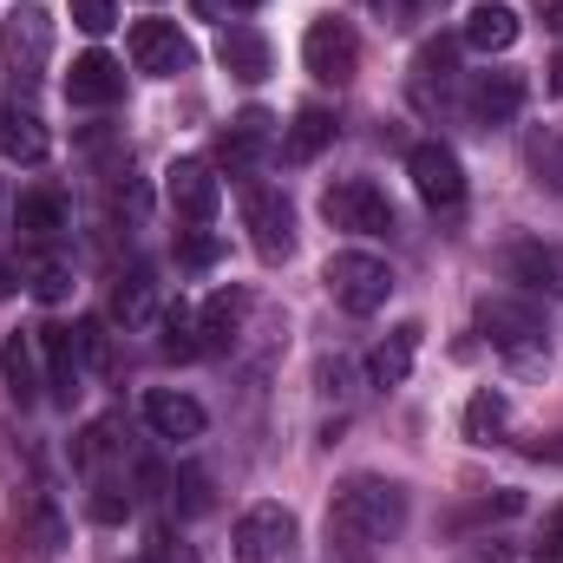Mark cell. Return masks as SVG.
Instances as JSON below:
<instances>
[{
	"instance_id": "cell-1",
	"label": "cell",
	"mask_w": 563,
	"mask_h": 563,
	"mask_svg": "<svg viewBox=\"0 0 563 563\" xmlns=\"http://www.w3.org/2000/svg\"><path fill=\"white\" fill-rule=\"evenodd\" d=\"M407 525V492L394 478H341L334 498H328V544L341 563H374Z\"/></svg>"
},
{
	"instance_id": "cell-14",
	"label": "cell",
	"mask_w": 563,
	"mask_h": 563,
	"mask_svg": "<svg viewBox=\"0 0 563 563\" xmlns=\"http://www.w3.org/2000/svg\"><path fill=\"white\" fill-rule=\"evenodd\" d=\"M518 106H525V73L492 66V73H478V79L465 86V112H472L478 125H505V119H518Z\"/></svg>"
},
{
	"instance_id": "cell-40",
	"label": "cell",
	"mask_w": 563,
	"mask_h": 563,
	"mask_svg": "<svg viewBox=\"0 0 563 563\" xmlns=\"http://www.w3.org/2000/svg\"><path fill=\"white\" fill-rule=\"evenodd\" d=\"M551 92H558V99H563V53H558V59H551Z\"/></svg>"
},
{
	"instance_id": "cell-30",
	"label": "cell",
	"mask_w": 563,
	"mask_h": 563,
	"mask_svg": "<svg viewBox=\"0 0 563 563\" xmlns=\"http://www.w3.org/2000/svg\"><path fill=\"white\" fill-rule=\"evenodd\" d=\"M525 164H531L538 184L563 190V132H531V139H525Z\"/></svg>"
},
{
	"instance_id": "cell-20",
	"label": "cell",
	"mask_w": 563,
	"mask_h": 563,
	"mask_svg": "<svg viewBox=\"0 0 563 563\" xmlns=\"http://www.w3.org/2000/svg\"><path fill=\"white\" fill-rule=\"evenodd\" d=\"M217 59H223V73L243 79V86L269 79V40H263L256 26H230V33L217 40Z\"/></svg>"
},
{
	"instance_id": "cell-21",
	"label": "cell",
	"mask_w": 563,
	"mask_h": 563,
	"mask_svg": "<svg viewBox=\"0 0 563 563\" xmlns=\"http://www.w3.org/2000/svg\"><path fill=\"white\" fill-rule=\"evenodd\" d=\"M243 314H250V295H243V288H217V295L197 308V328H203V354L230 347V341L243 334Z\"/></svg>"
},
{
	"instance_id": "cell-12",
	"label": "cell",
	"mask_w": 563,
	"mask_h": 563,
	"mask_svg": "<svg viewBox=\"0 0 563 563\" xmlns=\"http://www.w3.org/2000/svg\"><path fill=\"white\" fill-rule=\"evenodd\" d=\"M0 387L13 394V407H33V400H40V387H46V374H40V328H33V334L13 328V334L0 341Z\"/></svg>"
},
{
	"instance_id": "cell-28",
	"label": "cell",
	"mask_w": 563,
	"mask_h": 563,
	"mask_svg": "<svg viewBox=\"0 0 563 563\" xmlns=\"http://www.w3.org/2000/svg\"><path fill=\"white\" fill-rule=\"evenodd\" d=\"M112 314H119L125 328H151V314H157V282H151V269H132V276H119Z\"/></svg>"
},
{
	"instance_id": "cell-24",
	"label": "cell",
	"mask_w": 563,
	"mask_h": 563,
	"mask_svg": "<svg viewBox=\"0 0 563 563\" xmlns=\"http://www.w3.org/2000/svg\"><path fill=\"white\" fill-rule=\"evenodd\" d=\"M445 92H452V46L432 40V46H420V59H413V99L432 112V106H445Z\"/></svg>"
},
{
	"instance_id": "cell-36",
	"label": "cell",
	"mask_w": 563,
	"mask_h": 563,
	"mask_svg": "<svg viewBox=\"0 0 563 563\" xmlns=\"http://www.w3.org/2000/svg\"><path fill=\"white\" fill-rule=\"evenodd\" d=\"M374 7H380V13H387V20H394V26H407V20H413V13H420L426 0H374Z\"/></svg>"
},
{
	"instance_id": "cell-42",
	"label": "cell",
	"mask_w": 563,
	"mask_h": 563,
	"mask_svg": "<svg viewBox=\"0 0 563 563\" xmlns=\"http://www.w3.org/2000/svg\"><path fill=\"white\" fill-rule=\"evenodd\" d=\"M558 531H563V518H558Z\"/></svg>"
},
{
	"instance_id": "cell-22",
	"label": "cell",
	"mask_w": 563,
	"mask_h": 563,
	"mask_svg": "<svg viewBox=\"0 0 563 563\" xmlns=\"http://www.w3.org/2000/svg\"><path fill=\"white\" fill-rule=\"evenodd\" d=\"M465 46H472V53H511V46H518V13H511L505 0L472 7V13H465Z\"/></svg>"
},
{
	"instance_id": "cell-16",
	"label": "cell",
	"mask_w": 563,
	"mask_h": 563,
	"mask_svg": "<svg viewBox=\"0 0 563 563\" xmlns=\"http://www.w3.org/2000/svg\"><path fill=\"white\" fill-rule=\"evenodd\" d=\"M498 263H505V276L518 282V288H531V295H563V250H551V243H511Z\"/></svg>"
},
{
	"instance_id": "cell-41",
	"label": "cell",
	"mask_w": 563,
	"mask_h": 563,
	"mask_svg": "<svg viewBox=\"0 0 563 563\" xmlns=\"http://www.w3.org/2000/svg\"><path fill=\"white\" fill-rule=\"evenodd\" d=\"M230 7H263V0H230Z\"/></svg>"
},
{
	"instance_id": "cell-15",
	"label": "cell",
	"mask_w": 563,
	"mask_h": 563,
	"mask_svg": "<svg viewBox=\"0 0 563 563\" xmlns=\"http://www.w3.org/2000/svg\"><path fill=\"white\" fill-rule=\"evenodd\" d=\"M269 151H276V119H269L263 106H250V112L230 119V132H223V164H230L236 177H250Z\"/></svg>"
},
{
	"instance_id": "cell-33",
	"label": "cell",
	"mask_w": 563,
	"mask_h": 563,
	"mask_svg": "<svg viewBox=\"0 0 563 563\" xmlns=\"http://www.w3.org/2000/svg\"><path fill=\"white\" fill-rule=\"evenodd\" d=\"M217 256H223V243H217V236H203V230L177 236V263H184V269H210Z\"/></svg>"
},
{
	"instance_id": "cell-9",
	"label": "cell",
	"mask_w": 563,
	"mask_h": 563,
	"mask_svg": "<svg viewBox=\"0 0 563 563\" xmlns=\"http://www.w3.org/2000/svg\"><path fill=\"white\" fill-rule=\"evenodd\" d=\"M164 203H170L190 230H203V223L217 217V203H223V177H217L203 157H177V164L164 170Z\"/></svg>"
},
{
	"instance_id": "cell-17",
	"label": "cell",
	"mask_w": 563,
	"mask_h": 563,
	"mask_svg": "<svg viewBox=\"0 0 563 563\" xmlns=\"http://www.w3.org/2000/svg\"><path fill=\"white\" fill-rule=\"evenodd\" d=\"M144 426L157 432V439H203V407L190 400V394H170V387H157V394H144Z\"/></svg>"
},
{
	"instance_id": "cell-34",
	"label": "cell",
	"mask_w": 563,
	"mask_h": 563,
	"mask_svg": "<svg viewBox=\"0 0 563 563\" xmlns=\"http://www.w3.org/2000/svg\"><path fill=\"white\" fill-rule=\"evenodd\" d=\"M33 295L40 301H66L73 295V269L66 263H33Z\"/></svg>"
},
{
	"instance_id": "cell-35",
	"label": "cell",
	"mask_w": 563,
	"mask_h": 563,
	"mask_svg": "<svg viewBox=\"0 0 563 563\" xmlns=\"http://www.w3.org/2000/svg\"><path fill=\"white\" fill-rule=\"evenodd\" d=\"M132 511V492H112V485H99V498H92V518L99 525H119Z\"/></svg>"
},
{
	"instance_id": "cell-5",
	"label": "cell",
	"mask_w": 563,
	"mask_h": 563,
	"mask_svg": "<svg viewBox=\"0 0 563 563\" xmlns=\"http://www.w3.org/2000/svg\"><path fill=\"white\" fill-rule=\"evenodd\" d=\"M243 230H250V243H256V256L263 263H288V250H295V210H288V197H282L276 184H243Z\"/></svg>"
},
{
	"instance_id": "cell-4",
	"label": "cell",
	"mask_w": 563,
	"mask_h": 563,
	"mask_svg": "<svg viewBox=\"0 0 563 563\" xmlns=\"http://www.w3.org/2000/svg\"><path fill=\"white\" fill-rule=\"evenodd\" d=\"M321 217H328L334 230H347V236H387V230H394V203H387V190L367 184V177L328 184V190H321Z\"/></svg>"
},
{
	"instance_id": "cell-39",
	"label": "cell",
	"mask_w": 563,
	"mask_h": 563,
	"mask_svg": "<svg viewBox=\"0 0 563 563\" xmlns=\"http://www.w3.org/2000/svg\"><path fill=\"white\" fill-rule=\"evenodd\" d=\"M544 26H558L563 33V0H544Z\"/></svg>"
},
{
	"instance_id": "cell-10",
	"label": "cell",
	"mask_w": 563,
	"mask_h": 563,
	"mask_svg": "<svg viewBox=\"0 0 563 563\" xmlns=\"http://www.w3.org/2000/svg\"><path fill=\"white\" fill-rule=\"evenodd\" d=\"M125 46H132V66L151 73V79H177V73H190V40L177 33V20H139Z\"/></svg>"
},
{
	"instance_id": "cell-29",
	"label": "cell",
	"mask_w": 563,
	"mask_h": 563,
	"mask_svg": "<svg viewBox=\"0 0 563 563\" xmlns=\"http://www.w3.org/2000/svg\"><path fill=\"white\" fill-rule=\"evenodd\" d=\"M164 354H170V361H197V354H203V328H197V308H190L184 295L164 308Z\"/></svg>"
},
{
	"instance_id": "cell-2",
	"label": "cell",
	"mask_w": 563,
	"mask_h": 563,
	"mask_svg": "<svg viewBox=\"0 0 563 563\" xmlns=\"http://www.w3.org/2000/svg\"><path fill=\"white\" fill-rule=\"evenodd\" d=\"M478 334L492 341L498 361H511V367H525V374L551 361V328H544V314H538L531 301H518V295H485V301H478Z\"/></svg>"
},
{
	"instance_id": "cell-19",
	"label": "cell",
	"mask_w": 563,
	"mask_h": 563,
	"mask_svg": "<svg viewBox=\"0 0 563 563\" xmlns=\"http://www.w3.org/2000/svg\"><path fill=\"white\" fill-rule=\"evenodd\" d=\"M53 151L46 139V125L26 112V106H13V99H0V157H13V164H40Z\"/></svg>"
},
{
	"instance_id": "cell-26",
	"label": "cell",
	"mask_w": 563,
	"mask_h": 563,
	"mask_svg": "<svg viewBox=\"0 0 563 563\" xmlns=\"http://www.w3.org/2000/svg\"><path fill=\"white\" fill-rule=\"evenodd\" d=\"M505 426H511V400H505V394L478 387V394L465 400V439H472V445H498Z\"/></svg>"
},
{
	"instance_id": "cell-32",
	"label": "cell",
	"mask_w": 563,
	"mask_h": 563,
	"mask_svg": "<svg viewBox=\"0 0 563 563\" xmlns=\"http://www.w3.org/2000/svg\"><path fill=\"white\" fill-rule=\"evenodd\" d=\"M144 563H197V551H190L170 525H157V531L144 538Z\"/></svg>"
},
{
	"instance_id": "cell-11",
	"label": "cell",
	"mask_w": 563,
	"mask_h": 563,
	"mask_svg": "<svg viewBox=\"0 0 563 563\" xmlns=\"http://www.w3.org/2000/svg\"><path fill=\"white\" fill-rule=\"evenodd\" d=\"M407 177H413V190L432 210H459L465 203V170H459V157L445 144H413L407 151Z\"/></svg>"
},
{
	"instance_id": "cell-13",
	"label": "cell",
	"mask_w": 563,
	"mask_h": 563,
	"mask_svg": "<svg viewBox=\"0 0 563 563\" xmlns=\"http://www.w3.org/2000/svg\"><path fill=\"white\" fill-rule=\"evenodd\" d=\"M66 99L73 106H119L125 99V66L112 53H79L66 73Z\"/></svg>"
},
{
	"instance_id": "cell-38",
	"label": "cell",
	"mask_w": 563,
	"mask_h": 563,
	"mask_svg": "<svg viewBox=\"0 0 563 563\" xmlns=\"http://www.w3.org/2000/svg\"><path fill=\"white\" fill-rule=\"evenodd\" d=\"M13 288H20V269H13V263L0 256V295H13Z\"/></svg>"
},
{
	"instance_id": "cell-31",
	"label": "cell",
	"mask_w": 563,
	"mask_h": 563,
	"mask_svg": "<svg viewBox=\"0 0 563 563\" xmlns=\"http://www.w3.org/2000/svg\"><path fill=\"white\" fill-rule=\"evenodd\" d=\"M66 13H73L79 33H112L119 26V0H66Z\"/></svg>"
},
{
	"instance_id": "cell-27",
	"label": "cell",
	"mask_w": 563,
	"mask_h": 563,
	"mask_svg": "<svg viewBox=\"0 0 563 563\" xmlns=\"http://www.w3.org/2000/svg\"><path fill=\"white\" fill-rule=\"evenodd\" d=\"M334 125H341V119H334L328 106H301V112H295V125H288V157H301V164H308V157H321V151L334 144Z\"/></svg>"
},
{
	"instance_id": "cell-3",
	"label": "cell",
	"mask_w": 563,
	"mask_h": 563,
	"mask_svg": "<svg viewBox=\"0 0 563 563\" xmlns=\"http://www.w3.org/2000/svg\"><path fill=\"white\" fill-rule=\"evenodd\" d=\"M321 282H328V295H334L347 314H380L387 295H394V269H387L380 256H367V250H341Z\"/></svg>"
},
{
	"instance_id": "cell-6",
	"label": "cell",
	"mask_w": 563,
	"mask_h": 563,
	"mask_svg": "<svg viewBox=\"0 0 563 563\" xmlns=\"http://www.w3.org/2000/svg\"><path fill=\"white\" fill-rule=\"evenodd\" d=\"M295 511L288 505H250L243 518H236V538H230V551L236 563H288L295 558Z\"/></svg>"
},
{
	"instance_id": "cell-37",
	"label": "cell",
	"mask_w": 563,
	"mask_h": 563,
	"mask_svg": "<svg viewBox=\"0 0 563 563\" xmlns=\"http://www.w3.org/2000/svg\"><path fill=\"white\" fill-rule=\"evenodd\" d=\"M538 563H563V531H551V538L538 544Z\"/></svg>"
},
{
	"instance_id": "cell-18",
	"label": "cell",
	"mask_w": 563,
	"mask_h": 563,
	"mask_svg": "<svg viewBox=\"0 0 563 563\" xmlns=\"http://www.w3.org/2000/svg\"><path fill=\"white\" fill-rule=\"evenodd\" d=\"M40 354H46V387H53L59 400H73V394H79V367H86L79 328H40Z\"/></svg>"
},
{
	"instance_id": "cell-23",
	"label": "cell",
	"mask_w": 563,
	"mask_h": 563,
	"mask_svg": "<svg viewBox=\"0 0 563 563\" xmlns=\"http://www.w3.org/2000/svg\"><path fill=\"white\" fill-rule=\"evenodd\" d=\"M413 354H420V328L407 321V328H394V334L367 354V380H374V387H400V380L413 374Z\"/></svg>"
},
{
	"instance_id": "cell-8",
	"label": "cell",
	"mask_w": 563,
	"mask_h": 563,
	"mask_svg": "<svg viewBox=\"0 0 563 563\" xmlns=\"http://www.w3.org/2000/svg\"><path fill=\"white\" fill-rule=\"evenodd\" d=\"M301 59H308V73H314L321 86H347V79L361 73V33L328 13V20H314V26L301 33Z\"/></svg>"
},
{
	"instance_id": "cell-7",
	"label": "cell",
	"mask_w": 563,
	"mask_h": 563,
	"mask_svg": "<svg viewBox=\"0 0 563 563\" xmlns=\"http://www.w3.org/2000/svg\"><path fill=\"white\" fill-rule=\"evenodd\" d=\"M46 59H53V20H46V7H13L0 20V66L20 73V79H40Z\"/></svg>"
},
{
	"instance_id": "cell-25",
	"label": "cell",
	"mask_w": 563,
	"mask_h": 563,
	"mask_svg": "<svg viewBox=\"0 0 563 563\" xmlns=\"http://www.w3.org/2000/svg\"><path fill=\"white\" fill-rule=\"evenodd\" d=\"M13 223L26 230V236H59L66 230V197L59 190H20V203H13Z\"/></svg>"
}]
</instances>
